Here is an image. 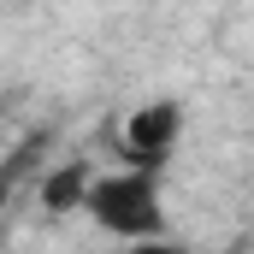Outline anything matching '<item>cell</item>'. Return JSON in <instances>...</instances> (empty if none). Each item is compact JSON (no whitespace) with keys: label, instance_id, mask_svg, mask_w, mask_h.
Listing matches in <instances>:
<instances>
[{"label":"cell","instance_id":"3957f363","mask_svg":"<svg viewBox=\"0 0 254 254\" xmlns=\"http://www.w3.org/2000/svg\"><path fill=\"white\" fill-rule=\"evenodd\" d=\"M95 184V166L89 160H71V166H54L42 178V207L48 213H83V195Z\"/></svg>","mask_w":254,"mask_h":254},{"label":"cell","instance_id":"6da1fadb","mask_svg":"<svg viewBox=\"0 0 254 254\" xmlns=\"http://www.w3.org/2000/svg\"><path fill=\"white\" fill-rule=\"evenodd\" d=\"M83 219L95 231H107L113 243H148L166 237V184L154 166H113L95 172V184L83 195Z\"/></svg>","mask_w":254,"mask_h":254},{"label":"cell","instance_id":"8992f818","mask_svg":"<svg viewBox=\"0 0 254 254\" xmlns=\"http://www.w3.org/2000/svg\"><path fill=\"white\" fill-rule=\"evenodd\" d=\"M24 6H30V0H24Z\"/></svg>","mask_w":254,"mask_h":254},{"label":"cell","instance_id":"5b68a950","mask_svg":"<svg viewBox=\"0 0 254 254\" xmlns=\"http://www.w3.org/2000/svg\"><path fill=\"white\" fill-rule=\"evenodd\" d=\"M12 178H18V166H0V213H6V201H12Z\"/></svg>","mask_w":254,"mask_h":254},{"label":"cell","instance_id":"7a4b0ae2","mask_svg":"<svg viewBox=\"0 0 254 254\" xmlns=\"http://www.w3.org/2000/svg\"><path fill=\"white\" fill-rule=\"evenodd\" d=\"M184 125H190V113H184V101H172V95L142 101L136 113H125V125H119L125 166H154V172H166V160H172L178 142H184Z\"/></svg>","mask_w":254,"mask_h":254},{"label":"cell","instance_id":"277c9868","mask_svg":"<svg viewBox=\"0 0 254 254\" xmlns=\"http://www.w3.org/2000/svg\"><path fill=\"white\" fill-rule=\"evenodd\" d=\"M119 254H190V249L172 237H148V243H119Z\"/></svg>","mask_w":254,"mask_h":254}]
</instances>
